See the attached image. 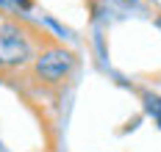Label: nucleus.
I'll return each mask as SVG.
<instances>
[{"mask_svg":"<svg viewBox=\"0 0 161 152\" xmlns=\"http://www.w3.org/2000/svg\"><path fill=\"white\" fill-rule=\"evenodd\" d=\"M3 3H11V6H22V8H31V0H3Z\"/></svg>","mask_w":161,"mask_h":152,"instance_id":"obj_4","label":"nucleus"},{"mask_svg":"<svg viewBox=\"0 0 161 152\" xmlns=\"http://www.w3.org/2000/svg\"><path fill=\"white\" fill-rule=\"evenodd\" d=\"M145 108H147V114L158 122V127H161V97L158 94H145Z\"/></svg>","mask_w":161,"mask_h":152,"instance_id":"obj_3","label":"nucleus"},{"mask_svg":"<svg viewBox=\"0 0 161 152\" xmlns=\"http://www.w3.org/2000/svg\"><path fill=\"white\" fill-rule=\"evenodd\" d=\"M33 61V47L28 33L17 22L0 25V69H19Z\"/></svg>","mask_w":161,"mask_h":152,"instance_id":"obj_2","label":"nucleus"},{"mask_svg":"<svg viewBox=\"0 0 161 152\" xmlns=\"http://www.w3.org/2000/svg\"><path fill=\"white\" fill-rule=\"evenodd\" d=\"M75 69V55L61 47V44H47L45 50H39V55L33 58V75L36 80H42L45 86H58Z\"/></svg>","mask_w":161,"mask_h":152,"instance_id":"obj_1","label":"nucleus"}]
</instances>
